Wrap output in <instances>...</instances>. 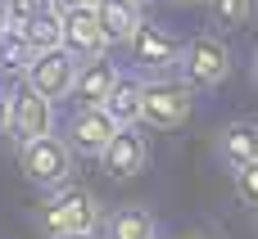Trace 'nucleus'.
<instances>
[{
  "instance_id": "obj_20",
  "label": "nucleus",
  "mask_w": 258,
  "mask_h": 239,
  "mask_svg": "<svg viewBox=\"0 0 258 239\" xmlns=\"http://www.w3.org/2000/svg\"><path fill=\"white\" fill-rule=\"evenodd\" d=\"M41 5H45V0H5V18H9V23H27Z\"/></svg>"
},
{
  "instance_id": "obj_27",
  "label": "nucleus",
  "mask_w": 258,
  "mask_h": 239,
  "mask_svg": "<svg viewBox=\"0 0 258 239\" xmlns=\"http://www.w3.org/2000/svg\"><path fill=\"white\" fill-rule=\"evenodd\" d=\"M254 9H258V0H254Z\"/></svg>"
},
{
  "instance_id": "obj_25",
  "label": "nucleus",
  "mask_w": 258,
  "mask_h": 239,
  "mask_svg": "<svg viewBox=\"0 0 258 239\" xmlns=\"http://www.w3.org/2000/svg\"><path fill=\"white\" fill-rule=\"evenodd\" d=\"M181 239H209V235H200V230H190V235H181Z\"/></svg>"
},
{
  "instance_id": "obj_3",
  "label": "nucleus",
  "mask_w": 258,
  "mask_h": 239,
  "mask_svg": "<svg viewBox=\"0 0 258 239\" xmlns=\"http://www.w3.org/2000/svg\"><path fill=\"white\" fill-rule=\"evenodd\" d=\"M195 113V86H186L181 77H150L141 81V127L150 131H177L186 127V117Z\"/></svg>"
},
{
  "instance_id": "obj_11",
  "label": "nucleus",
  "mask_w": 258,
  "mask_h": 239,
  "mask_svg": "<svg viewBox=\"0 0 258 239\" xmlns=\"http://www.w3.org/2000/svg\"><path fill=\"white\" fill-rule=\"evenodd\" d=\"M213 154H218V163L222 167H245V163H254L258 158V122L254 117H236V122H227L218 136H213Z\"/></svg>"
},
{
  "instance_id": "obj_7",
  "label": "nucleus",
  "mask_w": 258,
  "mask_h": 239,
  "mask_svg": "<svg viewBox=\"0 0 258 239\" xmlns=\"http://www.w3.org/2000/svg\"><path fill=\"white\" fill-rule=\"evenodd\" d=\"M95 163H100V172L109 181H136L150 167V140H145V131L141 127H118L109 136V145L95 154Z\"/></svg>"
},
{
  "instance_id": "obj_5",
  "label": "nucleus",
  "mask_w": 258,
  "mask_h": 239,
  "mask_svg": "<svg viewBox=\"0 0 258 239\" xmlns=\"http://www.w3.org/2000/svg\"><path fill=\"white\" fill-rule=\"evenodd\" d=\"M127 54H132V68H136V77H168V72H177V59H181V41L168 32V27H159V23H141L136 32H132V41H127Z\"/></svg>"
},
{
  "instance_id": "obj_19",
  "label": "nucleus",
  "mask_w": 258,
  "mask_h": 239,
  "mask_svg": "<svg viewBox=\"0 0 258 239\" xmlns=\"http://www.w3.org/2000/svg\"><path fill=\"white\" fill-rule=\"evenodd\" d=\"M236 199L258 212V158L245 163V167H236Z\"/></svg>"
},
{
  "instance_id": "obj_14",
  "label": "nucleus",
  "mask_w": 258,
  "mask_h": 239,
  "mask_svg": "<svg viewBox=\"0 0 258 239\" xmlns=\"http://www.w3.org/2000/svg\"><path fill=\"white\" fill-rule=\"evenodd\" d=\"M100 108H104L118 127H141V77L118 72V77H113V86L104 90Z\"/></svg>"
},
{
  "instance_id": "obj_18",
  "label": "nucleus",
  "mask_w": 258,
  "mask_h": 239,
  "mask_svg": "<svg viewBox=\"0 0 258 239\" xmlns=\"http://www.w3.org/2000/svg\"><path fill=\"white\" fill-rule=\"evenodd\" d=\"M204 5H209V18L218 27H245L254 14V0H204Z\"/></svg>"
},
{
  "instance_id": "obj_12",
  "label": "nucleus",
  "mask_w": 258,
  "mask_h": 239,
  "mask_svg": "<svg viewBox=\"0 0 258 239\" xmlns=\"http://www.w3.org/2000/svg\"><path fill=\"white\" fill-rule=\"evenodd\" d=\"M91 9H95V18H100V27H104L109 45H127V41H132V32L145 23L141 0H91Z\"/></svg>"
},
{
  "instance_id": "obj_10",
  "label": "nucleus",
  "mask_w": 258,
  "mask_h": 239,
  "mask_svg": "<svg viewBox=\"0 0 258 239\" xmlns=\"http://www.w3.org/2000/svg\"><path fill=\"white\" fill-rule=\"evenodd\" d=\"M45 131H54V104L45 99V95H36L27 81L9 95V127H5V136H14V140H32V136H45Z\"/></svg>"
},
{
  "instance_id": "obj_2",
  "label": "nucleus",
  "mask_w": 258,
  "mask_h": 239,
  "mask_svg": "<svg viewBox=\"0 0 258 239\" xmlns=\"http://www.w3.org/2000/svg\"><path fill=\"white\" fill-rule=\"evenodd\" d=\"M73 163H77V154H73L68 140L54 136V131L32 136V140H18V172H23V181L36 185V190H59V185H68V181H73Z\"/></svg>"
},
{
  "instance_id": "obj_23",
  "label": "nucleus",
  "mask_w": 258,
  "mask_h": 239,
  "mask_svg": "<svg viewBox=\"0 0 258 239\" xmlns=\"http://www.w3.org/2000/svg\"><path fill=\"white\" fill-rule=\"evenodd\" d=\"M249 77H254V86H258V50H254V63H249Z\"/></svg>"
},
{
  "instance_id": "obj_4",
  "label": "nucleus",
  "mask_w": 258,
  "mask_h": 239,
  "mask_svg": "<svg viewBox=\"0 0 258 239\" xmlns=\"http://www.w3.org/2000/svg\"><path fill=\"white\" fill-rule=\"evenodd\" d=\"M177 72H181V81L195 86V90H213V86H222V81L231 77V50H227V41H222V36H209V32L181 41Z\"/></svg>"
},
{
  "instance_id": "obj_6",
  "label": "nucleus",
  "mask_w": 258,
  "mask_h": 239,
  "mask_svg": "<svg viewBox=\"0 0 258 239\" xmlns=\"http://www.w3.org/2000/svg\"><path fill=\"white\" fill-rule=\"evenodd\" d=\"M73 77H77V59H73L63 45L36 50V54L23 63V81H27L36 95H45L50 104H59V99L73 95Z\"/></svg>"
},
{
  "instance_id": "obj_13",
  "label": "nucleus",
  "mask_w": 258,
  "mask_h": 239,
  "mask_svg": "<svg viewBox=\"0 0 258 239\" xmlns=\"http://www.w3.org/2000/svg\"><path fill=\"white\" fill-rule=\"evenodd\" d=\"M100 239H159V221H154L150 208H141V203H122V208L104 212Z\"/></svg>"
},
{
  "instance_id": "obj_1",
  "label": "nucleus",
  "mask_w": 258,
  "mask_h": 239,
  "mask_svg": "<svg viewBox=\"0 0 258 239\" xmlns=\"http://www.w3.org/2000/svg\"><path fill=\"white\" fill-rule=\"evenodd\" d=\"M36 230L41 235H68V230H100L104 221V203L82 190V185H59V190H45V203L32 212Z\"/></svg>"
},
{
  "instance_id": "obj_16",
  "label": "nucleus",
  "mask_w": 258,
  "mask_h": 239,
  "mask_svg": "<svg viewBox=\"0 0 258 239\" xmlns=\"http://www.w3.org/2000/svg\"><path fill=\"white\" fill-rule=\"evenodd\" d=\"M59 23H63V9H59L54 0H45L32 18L23 23V32H27L32 50H54V45H59Z\"/></svg>"
},
{
  "instance_id": "obj_15",
  "label": "nucleus",
  "mask_w": 258,
  "mask_h": 239,
  "mask_svg": "<svg viewBox=\"0 0 258 239\" xmlns=\"http://www.w3.org/2000/svg\"><path fill=\"white\" fill-rule=\"evenodd\" d=\"M113 77H118V68H113V59H82L77 63V77H73V99L77 104H100L104 99V90L113 86Z\"/></svg>"
},
{
  "instance_id": "obj_22",
  "label": "nucleus",
  "mask_w": 258,
  "mask_h": 239,
  "mask_svg": "<svg viewBox=\"0 0 258 239\" xmlns=\"http://www.w3.org/2000/svg\"><path fill=\"white\" fill-rule=\"evenodd\" d=\"M54 239H100V230H68V235H54Z\"/></svg>"
},
{
  "instance_id": "obj_24",
  "label": "nucleus",
  "mask_w": 258,
  "mask_h": 239,
  "mask_svg": "<svg viewBox=\"0 0 258 239\" xmlns=\"http://www.w3.org/2000/svg\"><path fill=\"white\" fill-rule=\"evenodd\" d=\"M54 5H59V9H63V5H91V0H54Z\"/></svg>"
},
{
  "instance_id": "obj_21",
  "label": "nucleus",
  "mask_w": 258,
  "mask_h": 239,
  "mask_svg": "<svg viewBox=\"0 0 258 239\" xmlns=\"http://www.w3.org/2000/svg\"><path fill=\"white\" fill-rule=\"evenodd\" d=\"M5 127H9V90H0V136H5Z\"/></svg>"
},
{
  "instance_id": "obj_26",
  "label": "nucleus",
  "mask_w": 258,
  "mask_h": 239,
  "mask_svg": "<svg viewBox=\"0 0 258 239\" xmlns=\"http://www.w3.org/2000/svg\"><path fill=\"white\" fill-rule=\"evenodd\" d=\"M5 23H9V18H5V0H0V27H5Z\"/></svg>"
},
{
  "instance_id": "obj_9",
  "label": "nucleus",
  "mask_w": 258,
  "mask_h": 239,
  "mask_svg": "<svg viewBox=\"0 0 258 239\" xmlns=\"http://www.w3.org/2000/svg\"><path fill=\"white\" fill-rule=\"evenodd\" d=\"M113 131H118V122H113L100 104H77V108L68 113V122H63L68 149H73V154H86V158H95V154L109 145Z\"/></svg>"
},
{
  "instance_id": "obj_8",
  "label": "nucleus",
  "mask_w": 258,
  "mask_h": 239,
  "mask_svg": "<svg viewBox=\"0 0 258 239\" xmlns=\"http://www.w3.org/2000/svg\"><path fill=\"white\" fill-rule=\"evenodd\" d=\"M59 45L82 63V59H100L109 54V36L95 18L91 5H63V23H59Z\"/></svg>"
},
{
  "instance_id": "obj_17",
  "label": "nucleus",
  "mask_w": 258,
  "mask_h": 239,
  "mask_svg": "<svg viewBox=\"0 0 258 239\" xmlns=\"http://www.w3.org/2000/svg\"><path fill=\"white\" fill-rule=\"evenodd\" d=\"M32 41L23 32V23H5L0 27V72H23V63L32 59Z\"/></svg>"
}]
</instances>
